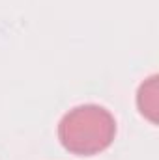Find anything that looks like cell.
<instances>
[{
	"instance_id": "1",
	"label": "cell",
	"mask_w": 159,
	"mask_h": 160,
	"mask_svg": "<svg viewBox=\"0 0 159 160\" xmlns=\"http://www.w3.org/2000/svg\"><path fill=\"white\" fill-rule=\"evenodd\" d=\"M116 134V121L109 110L97 104H82L69 110L58 125L62 145L80 157H90L107 149Z\"/></svg>"
},
{
	"instance_id": "2",
	"label": "cell",
	"mask_w": 159,
	"mask_h": 160,
	"mask_svg": "<svg viewBox=\"0 0 159 160\" xmlns=\"http://www.w3.org/2000/svg\"><path fill=\"white\" fill-rule=\"evenodd\" d=\"M139 110L150 121H157V77H150L139 89Z\"/></svg>"
}]
</instances>
